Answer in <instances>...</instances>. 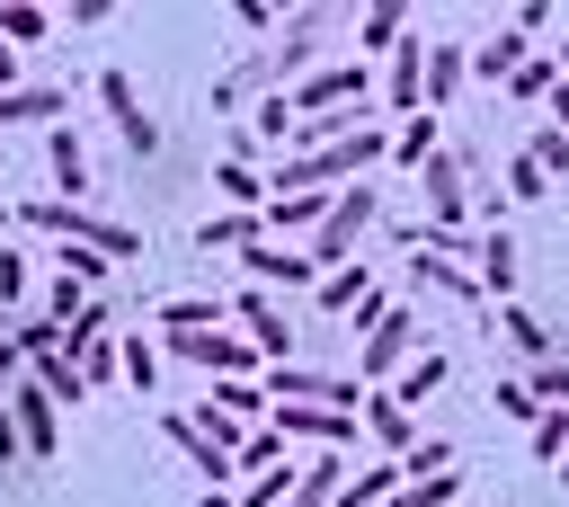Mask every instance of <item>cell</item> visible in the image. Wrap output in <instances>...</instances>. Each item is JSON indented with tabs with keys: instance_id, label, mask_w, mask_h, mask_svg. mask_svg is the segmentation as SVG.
I'll return each mask as SVG.
<instances>
[{
	"instance_id": "obj_1",
	"label": "cell",
	"mask_w": 569,
	"mask_h": 507,
	"mask_svg": "<svg viewBox=\"0 0 569 507\" xmlns=\"http://www.w3.org/2000/svg\"><path fill=\"white\" fill-rule=\"evenodd\" d=\"M373 160H391V133H382V125H365V133H347V142L284 151L276 178H267V196H338V187H356Z\"/></svg>"
},
{
	"instance_id": "obj_2",
	"label": "cell",
	"mask_w": 569,
	"mask_h": 507,
	"mask_svg": "<svg viewBox=\"0 0 569 507\" xmlns=\"http://www.w3.org/2000/svg\"><path fill=\"white\" fill-rule=\"evenodd\" d=\"M18 222H27V231H53V240H80V249H98V258H142V231H133V222L89 213V205H71V196H36V205H18Z\"/></svg>"
},
{
	"instance_id": "obj_3",
	"label": "cell",
	"mask_w": 569,
	"mask_h": 507,
	"mask_svg": "<svg viewBox=\"0 0 569 507\" xmlns=\"http://www.w3.org/2000/svg\"><path fill=\"white\" fill-rule=\"evenodd\" d=\"M373 222H382V187H365V178H356V187H338V196H329V213H320V231L302 240V249H311V267H320V276H329V267H347V249H356Z\"/></svg>"
},
{
	"instance_id": "obj_4",
	"label": "cell",
	"mask_w": 569,
	"mask_h": 507,
	"mask_svg": "<svg viewBox=\"0 0 569 507\" xmlns=\"http://www.w3.org/2000/svg\"><path fill=\"white\" fill-rule=\"evenodd\" d=\"M409 356H418V311H409V302H391V311L356 338V382H365V391H391Z\"/></svg>"
},
{
	"instance_id": "obj_5",
	"label": "cell",
	"mask_w": 569,
	"mask_h": 507,
	"mask_svg": "<svg viewBox=\"0 0 569 507\" xmlns=\"http://www.w3.org/2000/svg\"><path fill=\"white\" fill-rule=\"evenodd\" d=\"M320 36H329V9H320V0H302V9L276 27V44H267V80H276V89L293 80V89H302V80L320 71Z\"/></svg>"
},
{
	"instance_id": "obj_6",
	"label": "cell",
	"mask_w": 569,
	"mask_h": 507,
	"mask_svg": "<svg viewBox=\"0 0 569 507\" xmlns=\"http://www.w3.org/2000/svg\"><path fill=\"white\" fill-rule=\"evenodd\" d=\"M267 400H311V409H365L356 374H320V365H267Z\"/></svg>"
},
{
	"instance_id": "obj_7",
	"label": "cell",
	"mask_w": 569,
	"mask_h": 507,
	"mask_svg": "<svg viewBox=\"0 0 569 507\" xmlns=\"http://www.w3.org/2000/svg\"><path fill=\"white\" fill-rule=\"evenodd\" d=\"M365 89H373L365 62H320V71H311L302 89H284V98H293V116H347V107H373Z\"/></svg>"
},
{
	"instance_id": "obj_8",
	"label": "cell",
	"mask_w": 569,
	"mask_h": 507,
	"mask_svg": "<svg viewBox=\"0 0 569 507\" xmlns=\"http://www.w3.org/2000/svg\"><path fill=\"white\" fill-rule=\"evenodd\" d=\"M231 320H240V338H249L267 365H293V338H302V329L284 320V302H276V294H258V285H249V294H231Z\"/></svg>"
},
{
	"instance_id": "obj_9",
	"label": "cell",
	"mask_w": 569,
	"mask_h": 507,
	"mask_svg": "<svg viewBox=\"0 0 569 507\" xmlns=\"http://www.w3.org/2000/svg\"><path fill=\"white\" fill-rule=\"evenodd\" d=\"M98 107H107V125L124 133V151H133V160H151V151H160V125H151V107H142V89H133L124 71H98Z\"/></svg>"
},
{
	"instance_id": "obj_10",
	"label": "cell",
	"mask_w": 569,
	"mask_h": 507,
	"mask_svg": "<svg viewBox=\"0 0 569 507\" xmlns=\"http://www.w3.org/2000/svg\"><path fill=\"white\" fill-rule=\"evenodd\" d=\"M418 196H427V222L462 231V213H471V160H462V151H436V160L418 169Z\"/></svg>"
},
{
	"instance_id": "obj_11",
	"label": "cell",
	"mask_w": 569,
	"mask_h": 507,
	"mask_svg": "<svg viewBox=\"0 0 569 507\" xmlns=\"http://www.w3.org/2000/svg\"><path fill=\"white\" fill-rule=\"evenodd\" d=\"M356 409H311V400H276V436L284 445H320V454H338V445H356Z\"/></svg>"
},
{
	"instance_id": "obj_12",
	"label": "cell",
	"mask_w": 569,
	"mask_h": 507,
	"mask_svg": "<svg viewBox=\"0 0 569 507\" xmlns=\"http://www.w3.org/2000/svg\"><path fill=\"white\" fill-rule=\"evenodd\" d=\"M9 409H18V445H27V463H44V454L62 445V400H53V391L27 374V382L9 391Z\"/></svg>"
},
{
	"instance_id": "obj_13",
	"label": "cell",
	"mask_w": 569,
	"mask_h": 507,
	"mask_svg": "<svg viewBox=\"0 0 569 507\" xmlns=\"http://www.w3.org/2000/svg\"><path fill=\"white\" fill-rule=\"evenodd\" d=\"M160 436H169V445H178V454L204 471V489H231V480H240V454H222V445H213V436H204L187 409H169V418H160Z\"/></svg>"
},
{
	"instance_id": "obj_14",
	"label": "cell",
	"mask_w": 569,
	"mask_h": 507,
	"mask_svg": "<svg viewBox=\"0 0 569 507\" xmlns=\"http://www.w3.org/2000/svg\"><path fill=\"white\" fill-rule=\"evenodd\" d=\"M525 62H533V36H525L516 18H507V27L489 36V44H471V80H498V89H507V80H516Z\"/></svg>"
},
{
	"instance_id": "obj_15",
	"label": "cell",
	"mask_w": 569,
	"mask_h": 507,
	"mask_svg": "<svg viewBox=\"0 0 569 507\" xmlns=\"http://www.w3.org/2000/svg\"><path fill=\"white\" fill-rule=\"evenodd\" d=\"M356 418H365V436L382 445V463H400V454L418 445V418H409V409H400L391 391H365V409H356Z\"/></svg>"
},
{
	"instance_id": "obj_16",
	"label": "cell",
	"mask_w": 569,
	"mask_h": 507,
	"mask_svg": "<svg viewBox=\"0 0 569 507\" xmlns=\"http://www.w3.org/2000/svg\"><path fill=\"white\" fill-rule=\"evenodd\" d=\"M471 276H480V294H489V302H516V240H507V222H498V231H480Z\"/></svg>"
},
{
	"instance_id": "obj_17",
	"label": "cell",
	"mask_w": 569,
	"mask_h": 507,
	"mask_svg": "<svg viewBox=\"0 0 569 507\" xmlns=\"http://www.w3.org/2000/svg\"><path fill=\"white\" fill-rule=\"evenodd\" d=\"M400 44H409V9H400V0L356 9V53H400Z\"/></svg>"
},
{
	"instance_id": "obj_18",
	"label": "cell",
	"mask_w": 569,
	"mask_h": 507,
	"mask_svg": "<svg viewBox=\"0 0 569 507\" xmlns=\"http://www.w3.org/2000/svg\"><path fill=\"white\" fill-rule=\"evenodd\" d=\"M462 80H471V44H427V116H445Z\"/></svg>"
},
{
	"instance_id": "obj_19",
	"label": "cell",
	"mask_w": 569,
	"mask_h": 507,
	"mask_svg": "<svg viewBox=\"0 0 569 507\" xmlns=\"http://www.w3.org/2000/svg\"><path fill=\"white\" fill-rule=\"evenodd\" d=\"M249 276H258V294H267V285H320L311 249H276V240H258V249H249Z\"/></svg>"
},
{
	"instance_id": "obj_20",
	"label": "cell",
	"mask_w": 569,
	"mask_h": 507,
	"mask_svg": "<svg viewBox=\"0 0 569 507\" xmlns=\"http://www.w3.org/2000/svg\"><path fill=\"white\" fill-rule=\"evenodd\" d=\"M498 338H507L525 365H551V356H560V338H551V329H542L525 302H498Z\"/></svg>"
},
{
	"instance_id": "obj_21",
	"label": "cell",
	"mask_w": 569,
	"mask_h": 507,
	"mask_svg": "<svg viewBox=\"0 0 569 507\" xmlns=\"http://www.w3.org/2000/svg\"><path fill=\"white\" fill-rule=\"evenodd\" d=\"M44 169H53V187L80 205V187H89V151H80V133H71V125H53V133H44Z\"/></svg>"
},
{
	"instance_id": "obj_22",
	"label": "cell",
	"mask_w": 569,
	"mask_h": 507,
	"mask_svg": "<svg viewBox=\"0 0 569 507\" xmlns=\"http://www.w3.org/2000/svg\"><path fill=\"white\" fill-rule=\"evenodd\" d=\"M267 240V213H213V222H196V249H231V258H249Z\"/></svg>"
},
{
	"instance_id": "obj_23",
	"label": "cell",
	"mask_w": 569,
	"mask_h": 507,
	"mask_svg": "<svg viewBox=\"0 0 569 507\" xmlns=\"http://www.w3.org/2000/svg\"><path fill=\"white\" fill-rule=\"evenodd\" d=\"M62 107H71V89L62 80H36V89H9L0 98V125H53Z\"/></svg>"
},
{
	"instance_id": "obj_24",
	"label": "cell",
	"mask_w": 569,
	"mask_h": 507,
	"mask_svg": "<svg viewBox=\"0 0 569 507\" xmlns=\"http://www.w3.org/2000/svg\"><path fill=\"white\" fill-rule=\"evenodd\" d=\"M338 489H347V463H338V454H311V463L293 471V498H284V507H338Z\"/></svg>"
},
{
	"instance_id": "obj_25",
	"label": "cell",
	"mask_w": 569,
	"mask_h": 507,
	"mask_svg": "<svg viewBox=\"0 0 569 507\" xmlns=\"http://www.w3.org/2000/svg\"><path fill=\"white\" fill-rule=\"evenodd\" d=\"M213 196H222L231 213H267V178H258L249 160H213Z\"/></svg>"
},
{
	"instance_id": "obj_26",
	"label": "cell",
	"mask_w": 569,
	"mask_h": 507,
	"mask_svg": "<svg viewBox=\"0 0 569 507\" xmlns=\"http://www.w3.org/2000/svg\"><path fill=\"white\" fill-rule=\"evenodd\" d=\"M409 276H418L427 294H445V302H480V276H471V267H453V258H427V249H418V258H409Z\"/></svg>"
},
{
	"instance_id": "obj_27",
	"label": "cell",
	"mask_w": 569,
	"mask_h": 507,
	"mask_svg": "<svg viewBox=\"0 0 569 507\" xmlns=\"http://www.w3.org/2000/svg\"><path fill=\"white\" fill-rule=\"evenodd\" d=\"M320 213H329V196H267V240H276V231H302V240H311Z\"/></svg>"
},
{
	"instance_id": "obj_28",
	"label": "cell",
	"mask_w": 569,
	"mask_h": 507,
	"mask_svg": "<svg viewBox=\"0 0 569 507\" xmlns=\"http://www.w3.org/2000/svg\"><path fill=\"white\" fill-rule=\"evenodd\" d=\"M311 294H320V311H329V320H347V311H356V302H365V294H373V285H365V267H356V258H347V267H329V276H320V285H311Z\"/></svg>"
},
{
	"instance_id": "obj_29",
	"label": "cell",
	"mask_w": 569,
	"mask_h": 507,
	"mask_svg": "<svg viewBox=\"0 0 569 507\" xmlns=\"http://www.w3.org/2000/svg\"><path fill=\"white\" fill-rule=\"evenodd\" d=\"M222 311H231L222 294H169L160 302V329H222Z\"/></svg>"
},
{
	"instance_id": "obj_30",
	"label": "cell",
	"mask_w": 569,
	"mask_h": 507,
	"mask_svg": "<svg viewBox=\"0 0 569 507\" xmlns=\"http://www.w3.org/2000/svg\"><path fill=\"white\" fill-rule=\"evenodd\" d=\"M436 151H445V142H436V116H409V125H400V133H391V160H400V169H409V178H418V169H427V160H436Z\"/></svg>"
},
{
	"instance_id": "obj_31",
	"label": "cell",
	"mask_w": 569,
	"mask_h": 507,
	"mask_svg": "<svg viewBox=\"0 0 569 507\" xmlns=\"http://www.w3.org/2000/svg\"><path fill=\"white\" fill-rule=\"evenodd\" d=\"M27 374H36V382H44V391H53V400H89V374H80V365H71V356H62V347H44V356H36V365H27Z\"/></svg>"
},
{
	"instance_id": "obj_32",
	"label": "cell",
	"mask_w": 569,
	"mask_h": 507,
	"mask_svg": "<svg viewBox=\"0 0 569 507\" xmlns=\"http://www.w3.org/2000/svg\"><path fill=\"white\" fill-rule=\"evenodd\" d=\"M551 89H560V62H551V53H533V62L507 80V98H516V107H551Z\"/></svg>"
},
{
	"instance_id": "obj_33",
	"label": "cell",
	"mask_w": 569,
	"mask_h": 507,
	"mask_svg": "<svg viewBox=\"0 0 569 507\" xmlns=\"http://www.w3.org/2000/svg\"><path fill=\"white\" fill-rule=\"evenodd\" d=\"M249 133H258V142H276V151H284V142H293V98H284V89H267V98H258V107H249Z\"/></svg>"
},
{
	"instance_id": "obj_34",
	"label": "cell",
	"mask_w": 569,
	"mask_h": 507,
	"mask_svg": "<svg viewBox=\"0 0 569 507\" xmlns=\"http://www.w3.org/2000/svg\"><path fill=\"white\" fill-rule=\"evenodd\" d=\"M436 382H445V356H436V347H418V356H409V365H400V382H391V400H400V409H409V400H427V391H436Z\"/></svg>"
},
{
	"instance_id": "obj_35",
	"label": "cell",
	"mask_w": 569,
	"mask_h": 507,
	"mask_svg": "<svg viewBox=\"0 0 569 507\" xmlns=\"http://www.w3.org/2000/svg\"><path fill=\"white\" fill-rule=\"evenodd\" d=\"M44 36H53V9H36V0L0 9V44H44Z\"/></svg>"
},
{
	"instance_id": "obj_36",
	"label": "cell",
	"mask_w": 569,
	"mask_h": 507,
	"mask_svg": "<svg viewBox=\"0 0 569 507\" xmlns=\"http://www.w3.org/2000/svg\"><path fill=\"white\" fill-rule=\"evenodd\" d=\"M187 418H196V427H204V436H213V445H222V454H240V436H249V418H231V409H222V400H213V391H204V400H196V409H187Z\"/></svg>"
},
{
	"instance_id": "obj_37",
	"label": "cell",
	"mask_w": 569,
	"mask_h": 507,
	"mask_svg": "<svg viewBox=\"0 0 569 507\" xmlns=\"http://www.w3.org/2000/svg\"><path fill=\"white\" fill-rule=\"evenodd\" d=\"M453 489H462V471H418V480H400V489H391V507H445Z\"/></svg>"
},
{
	"instance_id": "obj_38",
	"label": "cell",
	"mask_w": 569,
	"mask_h": 507,
	"mask_svg": "<svg viewBox=\"0 0 569 507\" xmlns=\"http://www.w3.org/2000/svg\"><path fill=\"white\" fill-rule=\"evenodd\" d=\"M525 391H533L542 409H569V356H551V365H525Z\"/></svg>"
},
{
	"instance_id": "obj_39",
	"label": "cell",
	"mask_w": 569,
	"mask_h": 507,
	"mask_svg": "<svg viewBox=\"0 0 569 507\" xmlns=\"http://www.w3.org/2000/svg\"><path fill=\"white\" fill-rule=\"evenodd\" d=\"M489 400H498V418H525V427L542 418V400L525 391V374H498V382H489Z\"/></svg>"
},
{
	"instance_id": "obj_40",
	"label": "cell",
	"mask_w": 569,
	"mask_h": 507,
	"mask_svg": "<svg viewBox=\"0 0 569 507\" xmlns=\"http://www.w3.org/2000/svg\"><path fill=\"white\" fill-rule=\"evenodd\" d=\"M276 463H293L284 436H276V427H249V436H240V471H276Z\"/></svg>"
},
{
	"instance_id": "obj_41",
	"label": "cell",
	"mask_w": 569,
	"mask_h": 507,
	"mask_svg": "<svg viewBox=\"0 0 569 507\" xmlns=\"http://www.w3.org/2000/svg\"><path fill=\"white\" fill-rule=\"evenodd\" d=\"M533 196H551V178L533 169V151H516L507 160V205H533Z\"/></svg>"
},
{
	"instance_id": "obj_42",
	"label": "cell",
	"mask_w": 569,
	"mask_h": 507,
	"mask_svg": "<svg viewBox=\"0 0 569 507\" xmlns=\"http://www.w3.org/2000/svg\"><path fill=\"white\" fill-rule=\"evenodd\" d=\"M80 374H89V391H107V382H124V347H116V338H98V347L80 356Z\"/></svg>"
},
{
	"instance_id": "obj_43",
	"label": "cell",
	"mask_w": 569,
	"mask_h": 507,
	"mask_svg": "<svg viewBox=\"0 0 569 507\" xmlns=\"http://www.w3.org/2000/svg\"><path fill=\"white\" fill-rule=\"evenodd\" d=\"M124 382L151 400V382H160V347H151V338H124Z\"/></svg>"
},
{
	"instance_id": "obj_44",
	"label": "cell",
	"mask_w": 569,
	"mask_h": 507,
	"mask_svg": "<svg viewBox=\"0 0 569 507\" xmlns=\"http://www.w3.org/2000/svg\"><path fill=\"white\" fill-rule=\"evenodd\" d=\"M525 151H533V169H542V178H569V133H560V125H542Z\"/></svg>"
},
{
	"instance_id": "obj_45",
	"label": "cell",
	"mask_w": 569,
	"mask_h": 507,
	"mask_svg": "<svg viewBox=\"0 0 569 507\" xmlns=\"http://www.w3.org/2000/svg\"><path fill=\"white\" fill-rule=\"evenodd\" d=\"M569 454V409H542L533 418V463H560Z\"/></svg>"
},
{
	"instance_id": "obj_46",
	"label": "cell",
	"mask_w": 569,
	"mask_h": 507,
	"mask_svg": "<svg viewBox=\"0 0 569 507\" xmlns=\"http://www.w3.org/2000/svg\"><path fill=\"white\" fill-rule=\"evenodd\" d=\"M107 267H116V258H98V249L62 240V276H71V285H107Z\"/></svg>"
},
{
	"instance_id": "obj_47",
	"label": "cell",
	"mask_w": 569,
	"mask_h": 507,
	"mask_svg": "<svg viewBox=\"0 0 569 507\" xmlns=\"http://www.w3.org/2000/svg\"><path fill=\"white\" fill-rule=\"evenodd\" d=\"M445 463H453V445H445V436H427V445H409V454H400V480H418V471H445Z\"/></svg>"
},
{
	"instance_id": "obj_48",
	"label": "cell",
	"mask_w": 569,
	"mask_h": 507,
	"mask_svg": "<svg viewBox=\"0 0 569 507\" xmlns=\"http://www.w3.org/2000/svg\"><path fill=\"white\" fill-rule=\"evenodd\" d=\"M27 294V249H0V311Z\"/></svg>"
},
{
	"instance_id": "obj_49",
	"label": "cell",
	"mask_w": 569,
	"mask_h": 507,
	"mask_svg": "<svg viewBox=\"0 0 569 507\" xmlns=\"http://www.w3.org/2000/svg\"><path fill=\"white\" fill-rule=\"evenodd\" d=\"M18 382H27V356H18V338L0 329V391H18Z\"/></svg>"
},
{
	"instance_id": "obj_50",
	"label": "cell",
	"mask_w": 569,
	"mask_h": 507,
	"mask_svg": "<svg viewBox=\"0 0 569 507\" xmlns=\"http://www.w3.org/2000/svg\"><path fill=\"white\" fill-rule=\"evenodd\" d=\"M231 18H240V27H249V36H276V9H267V0H240V9H231Z\"/></svg>"
},
{
	"instance_id": "obj_51",
	"label": "cell",
	"mask_w": 569,
	"mask_h": 507,
	"mask_svg": "<svg viewBox=\"0 0 569 507\" xmlns=\"http://www.w3.org/2000/svg\"><path fill=\"white\" fill-rule=\"evenodd\" d=\"M18 89V44H0V98Z\"/></svg>"
},
{
	"instance_id": "obj_52",
	"label": "cell",
	"mask_w": 569,
	"mask_h": 507,
	"mask_svg": "<svg viewBox=\"0 0 569 507\" xmlns=\"http://www.w3.org/2000/svg\"><path fill=\"white\" fill-rule=\"evenodd\" d=\"M551 125H560V133H569V80H560V89H551Z\"/></svg>"
},
{
	"instance_id": "obj_53",
	"label": "cell",
	"mask_w": 569,
	"mask_h": 507,
	"mask_svg": "<svg viewBox=\"0 0 569 507\" xmlns=\"http://www.w3.org/2000/svg\"><path fill=\"white\" fill-rule=\"evenodd\" d=\"M0 222H18V205H9V187H0Z\"/></svg>"
},
{
	"instance_id": "obj_54",
	"label": "cell",
	"mask_w": 569,
	"mask_h": 507,
	"mask_svg": "<svg viewBox=\"0 0 569 507\" xmlns=\"http://www.w3.org/2000/svg\"><path fill=\"white\" fill-rule=\"evenodd\" d=\"M204 507H240V498H222V489H204Z\"/></svg>"
},
{
	"instance_id": "obj_55",
	"label": "cell",
	"mask_w": 569,
	"mask_h": 507,
	"mask_svg": "<svg viewBox=\"0 0 569 507\" xmlns=\"http://www.w3.org/2000/svg\"><path fill=\"white\" fill-rule=\"evenodd\" d=\"M560 489H569V454H560Z\"/></svg>"
}]
</instances>
